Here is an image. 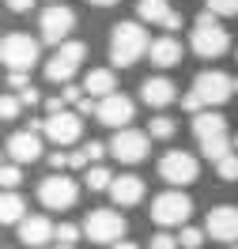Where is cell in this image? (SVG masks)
I'll return each mask as SVG.
<instances>
[{"label":"cell","instance_id":"1","mask_svg":"<svg viewBox=\"0 0 238 249\" xmlns=\"http://www.w3.org/2000/svg\"><path fill=\"white\" fill-rule=\"evenodd\" d=\"M193 136L201 143V155L208 162H220L235 151V140H231V132H227V117L216 113V109H204V113H197L193 117Z\"/></svg>","mask_w":238,"mask_h":249},{"label":"cell","instance_id":"2","mask_svg":"<svg viewBox=\"0 0 238 249\" xmlns=\"http://www.w3.org/2000/svg\"><path fill=\"white\" fill-rule=\"evenodd\" d=\"M189 46L197 57H204V61H216V57H223L227 49H231V34H227V27L220 23V16L216 12H201L197 16V23H193V34H189Z\"/></svg>","mask_w":238,"mask_h":249},{"label":"cell","instance_id":"3","mask_svg":"<svg viewBox=\"0 0 238 249\" xmlns=\"http://www.w3.org/2000/svg\"><path fill=\"white\" fill-rule=\"evenodd\" d=\"M147 49H151V42L140 23H117L110 31V61L117 68H132Z\"/></svg>","mask_w":238,"mask_h":249},{"label":"cell","instance_id":"4","mask_svg":"<svg viewBox=\"0 0 238 249\" xmlns=\"http://www.w3.org/2000/svg\"><path fill=\"white\" fill-rule=\"evenodd\" d=\"M125 231H128V219L117 212V208H95L91 215L83 219V234L98 242V246H117L125 242Z\"/></svg>","mask_w":238,"mask_h":249},{"label":"cell","instance_id":"5","mask_svg":"<svg viewBox=\"0 0 238 249\" xmlns=\"http://www.w3.org/2000/svg\"><path fill=\"white\" fill-rule=\"evenodd\" d=\"M189 215H193V200L189 193H178V189H170V193H159L155 200H151V223H159L163 231H170V227H189Z\"/></svg>","mask_w":238,"mask_h":249},{"label":"cell","instance_id":"6","mask_svg":"<svg viewBox=\"0 0 238 249\" xmlns=\"http://www.w3.org/2000/svg\"><path fill=\"white\" fill-rule=\"evenodd\" d=\"M193 98L201 102V109H212V106H223L231 94H235V79L227 76V72H201V76L193 79Z\"/></svg>","mask_w":238,"mask_h":249},{"label":"cell","instance_id":"7","mask_svg":"<svg viewBox=\"0 0 238 249\" xmlns=\"http://www.w3.org/2000/svg\"><path fill=\"white\" fill-rule=\"evenodd\" d=\"M0 61L8 64L12 72H31L34 64H38V42H34L31 34H4V42H0Z\"/></svg>","mask_w":238,"mask_h":249},{"label":"cell","instance_id":"8","mask_svg":"<svg viewBox=\"0 0 238 249\" xmlns=\"http://www.w3.org/2000/svg\"><path fill=\"white\" fill-rule=\"evenodd\" d=\"M38 200L46 204L49 212H68V208L79 200V185L68 174H49L46 181L38 185Z\"/></svg>","mask_w":238,"mask_h":249},{"label":"cell","instance_id":"9","mask_svg":"<svg viewBox=\"0 0 238 249\" xmlns=\"http://www.w3.org/2000/svg\"><path fill=\"white\" fill-rule=\"evenodd\" d=\"M83 57H87V46H83V42H64V46H57V53L46 61V79L49 83H68V79L76 76V68L83 64Z\"/></svg>","mask_w":238,"mask_h":249},{"label":"cell","instance_id":"10","mask_svg":"<svg viewBox=\"0 0 238 249\" xmlns=\"http://www.w3.org/2000/svg\"><path fill=\"white\" fill-rule=\"evenodd\" d=\"M159 174H163V181L166 185H193L197 181V174H201V162L189 155V151H166V155L159 159Z\"/></svg>","mask_w":238,"mask_h":249},{"label":"cell","instance_id":"11","mask_svg":"<svg viewBox=\"0 0 238 249\" xmlns=\"http://www.w3.org/2000/svg\"><path fill=\"white\" fill-rule=\"evenodd\" d=\"M147 151H151V136L140 132V128H121V132H113V140H110V155L117 162H128V166L144 162Z\"/></svg>","mask_w":238,"mask_h":249},{"label":"cell","instance_id":"12","mask_svg":"<svg viewBox=\"0 0 238 249\" xmlns=\"http://www.w3.org/2000/svg\"><path fill=\"white\" fill-rule=\"evenodd\" d=\"M42 42H49V46H64L68 42V34H72V27H76V12L72 8H64V4H49L46 12H42Z\"/></svg>","mask_w":238,"mask_h":249},{"label":"cell","instance_id":"13","mask_svg":"<svg viewBox=\"0 0 238 249\" xmlns=\"http://www.w3.org/2000/svg\"><path fill=\"white\" fill-rule=\"evenodd\" d=\"M132 113H136V102H132L128 94H121V91L110 94V98H102V102H98V109H95L98 121L106 124V128H117V132H121V128H128Z\"/></svg>","mask_w":238,"mask_h":249},{"label":"cell","instance_id":"14","mask_svg":"<svg viewBox=\"0 0 238 249\" xmlns=\"http://www.w3.org/2000/svg\"><path fill=\"white\" fill-rule=\"evenodd\" d=\"M208 238L216 242H227V246H238V208L235 204H220L208 212V227H204Z\"/></svg>","mask_w":238,"mask_h":249},{"label":"cell","instance_id":"15","mask_svg":"<svg viewBox=\"0 0 238 249\" xmlns=\"http://www.w3.org/2000/svg\"><path fill=\"white\" fill-rule=\"evenodd\" d=\"M42 132H46L57 147H72V143L79 140V132H83V121H79V113L61 109V113H49L46 117V128H42Z\"/></svg>","mask_w":238,"mask_h":249},{"label":"cell","instance_id":"16","mask_svg":"<svg viewBox=\"0 0 238 249\" xmlns=\"http://www.w3.org/2000/svg\"><path fill=\"white\" fill-rule=\"evenodd\" d=\"M8 155L12 162H38L42 159V140H38V132L31 128H23V132H12V140H8Z\"/></svg>","mask_w":238,"mask_h":249},{"label":"cell","instance_id":"17","mask_svg":"<svg viewBox=\"0 0 238 249\" xmlns=\"http://www.w3.org/2000/svg\"><path fill=\"white\" fill-rule=\"evenodd\" d=\"M57 234V223H49V215H27L19 223V242L23 246H49V238Z\"/></svg>","mask_w":238,"mask_h":249},{"label":"cell","instance_id":"18","mask_svg":"<svg viewBox=\"0 0 238 249\" xmlns=\"http://www.w3.org/2000/svg\"><path fill=\"white\" fill-rule=\"evenodd\" d=\"M140 98L147 102V106L163 109V106H170V102L178 98V87L166 76H151V79H144V83H140Z\"/></svg>","mask_w":238,"mask_h":249},{"label":"cell","instance_id":"19","mask_svg":"<svg viewBox=\"0 0 238 249\" xmlns=\"http://www.w3.org/2000/svg\"><path fill=\"white\" fill-rule=\"evenodd\" d=\"M110 200L117 204V208H132V204H140L144 200V181L136 178V174H121V178H113Z\"/></svg>","mask_w":238,"mask_h":249},{"label":"cell","instance_id":"20","mask_svg":"<svg viewBox=\"0 0 238 249\" xmlns=\"http://www.w3.org/2000/svg\"><path fill=\"white\" fill-rule=\"evenodd\" d=\"M147 57H151V64H155V68H174V64L182 61V42H178L174 34H163V38H155V42H151Z\"/></svg>","mask_w":238,"mask_h":249},{"label":"cell","instance_id":"21","mask_svg":"<svg viewBox=\"0 0 238 249\" xmlns=\"http://www.w3.org/2000/svg\"><path fill=\"white\" fill-rule=\"evenodd\" d=\"M83 91H87V98H110V94H117V76H113L110 68H95V72H87V79H83Z\"/></svg>","mask_w":238,"mask_h":249},{"label":"cell","instance_id":"22","mask_svg":"<svg viewBox=\"0 0 238 249\" xmlns=\"http://www.w3.org/2000/svg\"><path fill=\"white\" fill-rule=\"evenodd\" d=\"M27 219V204L19 193H0V227H8V223H23Z\"/></svg>","mask_w":238,"mask_h":249},{"label":"cell","instance_id":"23","mask_svg":"<svg viewBox=\"0 0 238 249\" xmlns=\"http://www.w3.org/2000/svg\"><path fill=\"white\" fill-rule=\"evenodd\" d=\"M136 16H140L144 23H159V27H166V19L174 16V8H170L166 0H140V4H136Z\"/></svg>","mask_w":238,"mask_h":249},{"label":"cell","instance_id":"24","mask_svg":"<svg viewBox=\"0 0 238 249\" xmlns=\"http://www.w3.org/2000/svg\"><path fill=\"white\" fill-rule=\"evenodd\" d=\"M83 185L91 189V193H110V185H113V174H110V166H102V162L87 166V170H83Z\"/></svg>","mask_w":238,"mask_h":249},{"label":"cell","instance_id":"25","mask_svg":"<svg viewBox=\"0 0 238 249\" xmlns=\"http://www.w3.org/2000/svg\"><path fill=\"white\" fill-rule=\"evenodd\" d=\"M19 181H23V166L19 162H4L0 166V189L12 193V189H19Z\"/></svg>","mask_w":238,"mask_h":249},{"label":"cell","instance_id":"26","mask_svg":"<svg viewBox=\"0 0 238 249\" xmlns=\"http://www.w3.org/2000/svg\"><path fill=\"white\" fill-rule=\"evenodd\" d=\"M174 132H178V124L170 121V117H163V113L151 117V124H147V136H155V140H170Z\"/></svg>","mask_w":238,"mask_h":249},{"label":"cell","instance_id":"27","mask_svg":"<svg viewBox=\"0 0 238 249\" xmlns=\"http://www.w3.org/2000/svg\"><path fill=\"white\" fill-rule=\"evenodd\" d=\"M201 242H204L201 227H182L178 231V249H201Z\"/></svg>","mask_w":238,"mask_h":249},{"label":"cell","instance_id":"28","mask_svg":"<svg viewBox=\"0 0 238 249\" xmlns=\"http://www.w3.org/2000/svg\"><path fill=\"white\" fill-rule=\"evenodd\" d=\"M19 113H23L19 94H0V121H16Z\"/></svg>","mask_w":238,"mask_h":249},{"label":"cell","instance_id":"29","mask_svg":"<svg viewBox=\"0 0 238 249\" xmlns=\"http://www.w3.org/2000/svg\"><path fill=\"white\" fill-rule=\"evenodd\" d=\"M216 174H220L223 181H238V151H231L227 159L216 162Z\"/></svg>","mask_w":238,"mask_h":249},{"label":"cell","instance_id":"30","mask_svg":"<svg viewBox=\"0 0 238 249\" xmlns=\"http://www.w3.org/2000/svg\"><path fill=\"white\" fill-rule=\"evenodd\" d=\"M79 234H83V227H76V223H57V242L61 246H76Z\"/></svg>","mask_w":238,"mask_h":249},{"label":"cell","instance_id":"31","mask_svg":"<svg viewBox=\"0 0 238 249\" xmlns=\"http://www.w3.org/2000/svg\"><path fill=\"white\" fill-rule=\"evenodd\" d=\"M204 8L216 16H238V0H204Z\"/></svg>","mask_w":238,"mask_h":249},{"label":"cell","instance_id":"32","mask_svg":"<svg viewBox=\"0 0 238 249\" xmlns=\"http://www.w3.org/2000/svg\"><path fill=\"white\" fill-rule=\"evenodd\" d=\"M147 249H178V238L174 234H166V231H159L151 242H147Z\"/></svg>","mask_w":238,"mask_h":249},{"label":"cell","instance_id":"33","mask_svg":"<svg viewBox=\"0 0 238 249\" xmlns=\"http://www.w3.org/2000/svg\"><path fill=\"white\" fill-rule=\"evenodd\" d=\"M83 155H87V162L95 166L98 159L106 155V143H98V140H87V143H83Z\"/></svg>","mask_w":238,"mask_h":249},{"label":"cell","instance_id":"34","mask_svg":"<svg viewBox=\"0 0 238 249\" xmlns=\"http://www.w3.org/2000/svg\"><path fill=\"white\" fill-rule=\"evenodd\" d=\"M49 166H53V174H64L72 162H68V155H64V151H53V155H49Z\"/></svg>","mask_w":238,"mask_h":249},{"label":"cell","instance_id":"35","mask_svg":"<svg viewBox=\"0 0 238 249\" xmlns=\"http://www.w3.org/2000/svg\"><path fill=\"white\" fill-rule=\"evenodd\" d=\"M19 102H23V106H38V102H42L38 87H27V91H19Z\"/></svg>","mask_w":238,"mask_h":249},{"label":"cell","instance_id":"36","mask_svg":"<svg viewBox=\"0 0 238 249\" xmlns=\"http://www.w3.org/2000/svg\"><path fill=\"white\" fill-rule=\"evenodd\" d=\"M4 4H8V8L16 12V16H27V12L34 8V0H4Z\"/></svg>","mask_w":238,"mask_h":249},{"label":"cell","instance_id":"37","mask_svg":"<svg viewBox=\"0 0 238 249\" xmlns=\"http://www.w3.org/2000/svg\"><path fill=\"white\" fill-rule=\"evenodd\" d=\"M8 83H12L16 91H27V87H31V79H27V72H12V76H8Z\"/></svg>","mask_w":238,"mask_h":249},{"label":"cell","instance_id":"38","mask_svg":"<svg viewBox=\"0 0 238 249\" xmlns=\"http://www.w3.org/2000/svg\"><path fill=\"white\" fill-rule=\"evenodd\" d=\"M68 162H72V170H87V155H83V147H79V151H72V155H68Z\"/></svg>","mask_w":238,"mask_h":249},{"label":"cell","instance_id":"39","mask_svg":"<svg viewBox=\"0 0 238 249\" xmlns=\"http://www.w3.org/2000/svg\"><path fill=\"white\" fill-rule=\"evenodd\" d=\"M87 4H95V8H113V4H121V0H87Z\"/></svg>","mask_w":238,"mask_h":249},{"label":"cell","instance_id":"40","mask_svg":"<svg viewBox=\"0 0 238 249\" xmlns=\"http://www.w3.org/2000/svg\"><path fill=\"white\" fill-rule=\"evenodd\" d=\"M110 249H140L136 242H117V246H110Z\"/></svg>","mask_w":238,"mask_h":249},{"label":"cell","instance_id":"41","mask_svg":"<svg viewBox=\"0 0 238 249\" xmlns=\"http://www.w3.org/2000/svg\"><path fill=\"white\" fill-rule=\"evenodd\" d=\"M53 249H76V246H53Z\"/></svg>","mask_w":238,"mask_h":249},{"label":"cell","instance_id":"42","mask_svg":"<svg viewBox=\"0 0 238 249\" xmlns=\"http://www.w3.org/2000/svg\"><path fill=\"white\" fill-rule=\"evenodd\" d=\"M235 94H238V79H235Z\"/></svg>","mask_w":238,"mask_h":249},{"label":"cell","instance_id":"43","mask_svg":"<svg viewBox=\"0 0 238 249\" xmlns=\"http://www.w3.org/2000/svg\"><path fill=\"white\" fill-rule=\"evenodd\" d=\"M235 151H238V136H235Z\"/></svg>","mask_w":238,"mask_h":249},{"label":"cell","instance_id":"44","mask_svg":"<svg viewBox=\"0 0 238 249\" xmlns=\"http://www.w3.org/2000/svg\"><path fill=\"white\" fill-rule=\"evenodd\" d=\"M227 249H238V246H227Z\"/></svg>","mask_w":238,"mask_h":249},{"label":"cell","instance_id":"45","mask_svg":"<svg viewBox=\"0 0 238 249\" xmlns=\"http://www.w3.org/2000/svg\"><path fill=\"white\" fill-rule=\"evenodd\" d=\"M0 166H4V162H0Z\"/></svg>","mask_w":238,"mask_h":249},{"label":"cell","instance_id":"46","mask_svg":"<svg viewBox=\"0 0 238 249\" xmlns=\"http://www.w3.org/2000/svg\"><path fill=\"white\" fill-rule=\"evenodd\" d=\"M53 4H57V0H53Z\"/></svg>","mask_w":238,"mask_h":249}]
</instances>
